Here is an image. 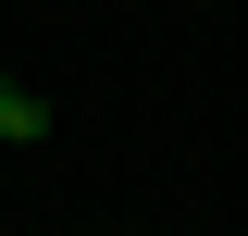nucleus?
<instances>
[{"label":"nucleus","mask_w":248,"mask_h":236,"mask_svg":"<svg viewBox=\"0 0 248 236\" xmlns=\"http://www.w3.org/2000/svg\"><path fill=\"white\" fill-rule=\"evenodd\" d=\"M37 124H50V112H37V100L13 87V75H0V137H37Z\"/></svg>","instance_id":"obj_1"}]
</instances>
